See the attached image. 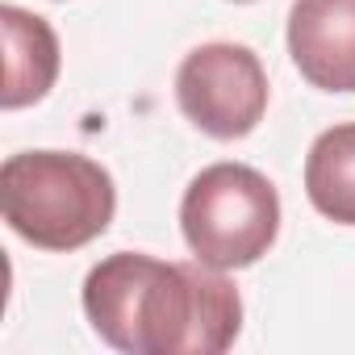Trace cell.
Listing matches in <instances>:
<instances>
[{
	"mask_svg": "<svg viewBox=\"0 0 355 355\" xmlns=\"http://www.w3.org/2000/svg\"><path fill=\"white\" fill-rule=\"evenodd\" d=\"M84 313L125 355H222L243 330V297L218 268L142 251H117L88 272Z\"/></svg>",
	"mask_w": 355,
	"mask_h": 355,
	"instance_id": "6da1fadb",
	"label": "cell"
},
{
	"mask_svg": "<svg viewBox=\"0 0 355 355\" xmlns=\"http://www.w3.org/2000/svg\"><path fill=\"white\" fill-rule=\"evenodd\" d=\"M113 175L76 150H21L0 167V214L42 251H76L113 222Z\"/></svg>",
	"mask_w": 355,
	"mask_h": 355,
	"instance_id": "7a4b0ae2",
	"label": "cell"
},
{
	"mask_svg": "<svg viewBox=\"0 0 355 355\" xmlns=\"http://www.w3.org/2000/svg\"><path fill=\"white\" fill-rule=\"evenodd\" d=\"M180 226L201 263L239 272L272 251L280 234V197L263 171L247 163H214L193 175L180 201Z\"/></svg>",
	"mask_w": 355,
	"mask_h": 355,
	"instance_id": "3957f363",
	"label": "cell"
},
{
	"mask_svg": "<svg viewBox=\"0 0 355 355\" xmlns=\"http://www.w3.org/2000/svg\"><path fill=\"white\" fill-rule=\"evenodd\" d=\"M175 105L218 142L247 138L268 109V71L239 42H205L175 71Z\"/></svg>",
	"mask_w": 355,
	"mask_h": 355,
	"instance_id": "277c9868",
	"label": "cell"
},
{
	"mask_svg": "<svg viewBox=\"0 0 355 355\" xmlns=\"http://www.w3.org/2000/svg\"><path fill=\"white\" fill-rule=\"evenodd\" d=\"M288 55L322 92H355V0H297Z\"/></svg>",
	"mask_w": 355,
	"mask_h": 355,
	"instance_id": "5b68a950",
	"label": "cell"
},
{
	"mask_svg": "<svg viewBox=\"0 0 355 355\" xmlns=\"http://www.w3.org/2000/svg\"><path fill=\"white\" fill-rule=\"evenodd\" d=\"M0 34H5V84H0V105L5 109H26L38 105L55 80H59V34L51 30L46 17L26 13L17 5L0 9Z\"/></svg>",
	"mask_w": 355,
	"mask_h": 355,
	"instance_id": "8992f818",
	"label": "cell"
},
{
	"mask_svg": "<svg viewBox=\"0 0 355 355\" xmlns=\"http://www.w3.org/2000/svg\"><path fill=\"white\" fill-rule=\"evenodd\" d=\"M305 193L326 222L355 226V121L330 125L313 138L305 159Z\"/></svg>",
	"mask_w": 355,
	"mask_h": 355,
	"instance_id": "52a82bcc",
	"label": "cell"
},
{
	"mask_svg": "<svg viewBox=\"0 0 355 355\" xmlns=\"http://www.w3.org/2000/svg\"><path fill=\"white\" fill-rule=\"evenodd\" d=\"M239 5H247V0H239Z\"/></svg>",
	"mask_w": 355,
	"mask_h": 355,
	"instance_id": "ba28073f",
	"label": "cell"
}]
</instances>
